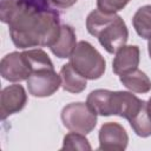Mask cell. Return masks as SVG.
Returning <instances> with one entry per match:
<instances>
[{"label":"cell","mask_w":151,"mask_h":151,"mask_svg":"<svg viewBox=\"0 0 151 151\" xmlns=\"http://www.w3.org/2000/svg\"><path fill=\"white\" fill-rule=\"evenodd\" d=\"M129 123L137 136L142 138L151 136V117L149 114L146 103L131 119H129Z\"/></svg>","instance_id":"obj_15"},{"label":"cell","mask_w":151,"mask_h":151,"mask_svg":"<svg viewBox=\"0 0 151 151\" xmlns=\"http://www.w3.org/2000/svg\"><path fill=\"white\" fill-rule=\"evenodd\" d=\"M140 59V51L137 45H124L116 52L112 61L113 73L120 76L132 70L138 68Z\"/></svg>","instance_id":"obj_9"},{"label":"cell","mask_w":151,"mask_h":151,"mask_svg":"<svg viewBox=\"0 0 151 151\" xmlns=\"http://www.w3.org/2000/svg\"><path fill=\"white\" fill-rule=\"evenodd\" d=\"M76 46H77V37L73 27L70 25H61L60 33L57 40L50 46V50L55 57L60 59H65V58H70Z\"/></svg>","instance_id":"obj_10"},{"label":"cell","mask_w":151,"mask_h":151,"mask_svg":"<svg viewBox=\"0 0 151 151\" xmlns=\"http://www.w3.org/2000/svg\"><path fill=\"white\" fill-rule=\"evenodd\" d=\"M58 15L52 11H41L27 6L8 24L13 44L19 48L50 47L60 33Z\"/></svg>","instance_id":"obj_1"},{"label":"cell","mask_w":151,"mask_h":151,"mask_svg":"<svg viewBox=\"0 0 151 151\" xmlns=\"http://www.w3.org/2000/svg\"><path fill=\"white\" fill-rule=\"evenodd\" d=\"M27 103V94L22 85L12 84L2 88L0 94V113L1 118L6 119L11 114L21 111Z\"/></svg>","instance_id":"obj_7"},{"label":"cell","mask_w":151,"mask_h":151,"mask_svg":"<svg viewBox=\"0 0 151 151\" xmlns=\"http://www.w3.org/2000/svg\"><path fill=\"white\" fill-rule=\"evenodd\" d=\"M24 54L31 66L32 73L39 70H53V63L50 59L48 54L42 51L41 48H32V50H27L24 51Z\"/></svg>","instance_id":"obj_16"},{"label":"cell","mask_w":151,"mask_h":151,"mask_svg":"<svg viewBox=\"0 0 151 151\" xmlns=\"http://www.w3.org/2000/svg\"><path fill=\"white\" fill-rule=\"evenodd\" d=\"M147 51H149V55L151 58V38L149 39V42H147Z\"/></svg>","instance_id":"obj_22"},{"label":"cell","mask_w":151,"mask_h":151,"mask_svg":"<svg viewBox=\"0 0 151 151\" xmlns=\"http://www.w3.org/2000/svg\"><path fill=\"white\" fill-rule=\"evenodd\" d=\"M59 74L61 78V87L70 93H80L87 86V79L79 74L73 68L71 63L64 64Z\"/></svg>","instance_id":"obj_12"},{"label":"cell","mask_w":151,"mask_h":151,"mask_svg":"<svg viewBox=\"0 0 151 151\" xmlns=\"http://www.w3.org/2000/svg\"><path fill=\"white\" fill-rule=\"evenodd\" d=\"M46 4L54 9H65L71 6H73L77 0H45Z\"/></svg>","instance_id":"obj_20"},{"label":"cell","mask_w":151,"mask_h":151,"mask_svg":"<svg viewBox=\"0 0 151 151\" xmlns=\"http://www.w3.org/2000/svg\"><path fill=\"white\" fill-rule=\"evenodd\" d=\"M120 83L131 92L147 93L151 90V80L145 72L136 68L119 76Z\"/></svg>","instance_id":"obj_13"},{"label":"cell","mask_w":151,"mask_h":151,"mask_svg":"<svg viewBox=\"0 0 151 151\" xmlns=\"http://www.w3.org/2000/svg\"><path fill=\"white\" fill-rule=\"evenodd\" d=\"M98 138L99 150H125L129 143V136L125 129L116 122L103 124Z\"/></svg>","instance_id":"obj_8"},{"label":"cell","mask_w":151,"mask_h":151,"mask_svg":"<svg viewBox=\"0 0 151 151\" xmlns=\"http://www.w3.org/2000/svg\"><path fill=\"white\" fill-rule=\"evenodd\" d=\"M86 103L98 116L109 117L113 114V91L94 90L87 96Z\"/></svg>","instance_id":"obj_11"},{"label":"cell","mask_w":151,"mask_h":151,"mask_svg":"<svg viewBox=\"0 0 151 151\" xmlns=\"http://www.w3.org/2000/svg\"><path fill=\"white\" fill-rule=\"evenodd\" d=\"M26 0H2L0 7V18L5 24H9L26 6Z\"/></svg>","instance_id":"obj_17"},{"label":"cell","mask_w":151,"mask_h":151,"mask_svg":"<svg viewBox=\"0 0 151 151\" xmlns=\"http://www.w3.org/2000/svg\"><path fill=\"white\" fill-rule=\"evenodd\" d=\"M130 0H97L98 9L107 13H117L118 11L123 9Z\"/></svg>","instance_id":"obj_19"},{"label":"cell","mask_w":151,"mask_h":151,"mask_svg":"<svg viewBox=\"0 0 151 151\" xmlns=\"http://www.w3.org/2000/svg\"><path fill=\"white\" fill-rule=\"evenodd\" d=\"M132 25L140 38H151V5H144L137 9L132 18Z\"/></svg>","instance_id":"obj_14"},{"label":"cell","mask_w":151,"mask_h":151,"mask_svg":"<svg viewBox=\"0 0 151 151\" xmlns=\"http://www.w3.org/2000/svg\"><path fill=\"white\" fill-rule=\"evenodd\" d=\"M61 149L63 150H80V151H85V150H91L92 147H91V145L88 143V139L85 137V134L71 131L64 137Z\"/></svg>","instance_id":"obj_18"},{"label":"cell","mask_w":151,"mask_h":151,"mask_svg":"<svg viewBox=\"0 0 151 151\" xmlns=\"http://www.w3.org/2000/svg\"><path fill=\"white\" fill-rule=\"evenodd\" d=\"M97 113L87 103H70L61 110V122L70 131L83 134L90 133L97 125Z\"/></svg>","instance_id":"obj_4"},{"label":"cell","mask_w":151,"mask_h":151,"mask_svg":"<svg viewBox=\"0 0 151 151\" xmlns=\"http://www.w3.org/2000/svg\"><path fill=\"white\" fill-rule=\"evenodd\" d=\"M70 63L79 74L90 80L99 79L106 70L104 57L93 45L85 40L77 42V46L70 55Z\"/></svg>","instance_id":"obj_3"},{"label":"cell","mask_w":151,"mask_h":151,"mask_svg":"<svg viewBox=\"0 0 151 151\" xmlns=\"http://www.w3.org/2000/svg\"><path fill=\"white\" fill-rule=\"evenodd\" d=\"M0 73L8 81L20 83L29 78L32 70L24 52H12L1 59Z\"/></svg>","instance_id":"obj_6"},{"label":"cell","mask_w":151,"mask_h":151,"mask_svg":"<svg viewBox=\"0 0 151 151\" xmlns=\"http://www.w3.org/2000/svg\"><path fill=\"white\" fill-rule=\"evenodd\" d=\"M146 105H147V111H149V114L151 117V97L149 98V100L146 101Z\"/></svg>","instance_id":"obj_21"},{"label":"cell","mask_w":151,"mask_h":151,"mask_svg":"<svg viewBox=\"0 0 151 151\" xmlns=\"http://www.w3.org/2000/svg\"><path fill=\"white\" fill-rule=\"evenodd\" d=\"M86 28L91 35L98 38L99 44L109 53H116L126 45L129 39L126 24L117 13H107L97 8L87 15Z\"/></svg>","instance_id":"obj_2"},{"label":"cell","mask_w":151,"mask_h":151,"mask_svg":"<svg viewBox=\"0 0 151 151\" xmlns=\"http://www.w3.org/2000/svg\"><path fill=\"white\" fill-rule=\"evenodd\" d=\"M29 94L38 98L50 97L58 91L61 86V78L54 68L53 70H39L33 72L26 80Z\"/></svg>","instance_id":"obj_5"}]
</instances>
